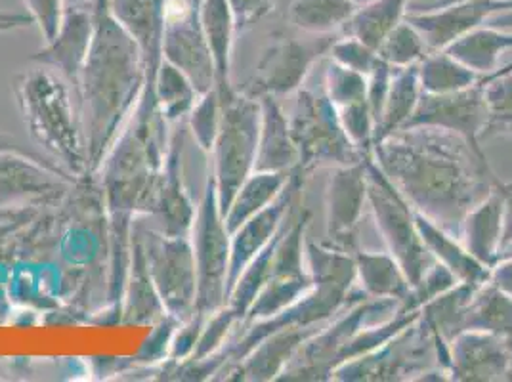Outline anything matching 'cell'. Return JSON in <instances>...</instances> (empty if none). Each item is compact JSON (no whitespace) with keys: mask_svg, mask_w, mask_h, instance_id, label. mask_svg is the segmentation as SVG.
Returning <instances> with one entry per match:
<instances>
[{"mask_svg":"<svg viewBox=\"0 0 512 382\" xmlns=\"http://www.w3.org/2000/svg\"><path fill=\"white\" fill-rule=\"evenodd\" d=\"M69 174L43 161L16 153L0 151V199L50 197L64 191Z\"/></svg>","mask_w":512,"mask_h":382,"instance_id":"cell-24","label":"cell"},{"mask_svg":"<svg viewBox=\"0 0 512 382\" xmlns=\"http://www.w3.org/2000/svg\"><path fill=\"white\" fill-rule=\"evenodd\" d=\"M29 16L39 25L44 43L52 41L64 20V0H25Z\"/></svg>","mask_w":512,"mask_h":382,"instance_id":"cell-47","label":"cell"},{"mask_svg":"<svg viewBox=\"0 0 512 382\" xmlns=\"http://www.w3.org/2000/svg\"><path fill=\"white\" fill-rule=\"evenodd\" d=\"M409 8L406 20L421 33L428 50H444L470 31L486 25L493 16L511 12L512 0H455L446 4L417 2Z\"/></svg>","mask_w":512,"mask_h":382,"instance_id":"cell-15","label":"cell"},{"mask_svg":"<svg viewBox=\"0 0 512 382\" xmlns=\"http://www.w3.org/2000/svg\"><path fill=\"white\" fill-rule=\"evenodd\" d=\"M367 203L365 161L329 169L325 186V243L348 253H356L358 224Z\"/></svg>","mask_w":512,"mask_h":382,"instance_id":"cell-16","label":"cell"},{"mask_svg":"<svg viewBox=\"0 0 512 382\" xmlns=\"http://www.w3.org/2000/svg\"><path fill=\"white\" fill-rule=\"evenodd\" d=\"M260 100L237 90L222 102L220 130L211 151V172L222 214L228 211L241 184L255 172L260 138Z\"/></svg>","mask_w":512,"mask_h":382,"instance_id":"cell-7","label":"cell"},{"mask_svg":"<svg viewBox=\"0 0 512 382\" xmlns=\"http://www.w3.org/2000/svg\"><path fill=\"white\" fill-rule=\"evenodd\" d=\"M33 22V18L29 14H20V12H4L0 10V33L6 31H14V29H22L29 27Z\"/></svg>","mask_w":512,"mask_h":382,"instance_id":"cell-52","label":"cell"},{"mask_svg":"<svg viewBox=\"0 0 512 382\" xmlns=\"http://www.w3.org/2000/svg\"><path fill=\"white\" fill-rule=\"evenodd\" d=\"M476 287L478 285L457 283L449 291L430 300L421 308V318L425 319L428 327L448 344L449 340L455 339L459 333L467 331V314Z\"/></svg>","mask_w":512,"mask_h":382,"instance_id":"cell-38","label":"cell"},{"mask_svg":"<svg viewBox=\"0 0 512 382\" xmlns=\"http://www.w3.org/2000/svg\"><path fill=\"white\" fill-rule=\"evenodd\" d=\"M199 18L213 56L216 90L220 100L226 102L237 92L232 83L235 35L239 33L234 10L228 0H201Z\"/></svg>","mask_w":512,"mask_h":382,"instance_id":"cell-25","label":"cell"},{"mask_svg":"<svg viewBox=\"0 0 512 382\" xmlns=\"http://www.w3.org/2000/svg\"><path fill=\"white\" fill-rule=\"evenodd\" d=\"M444 50L480 77H486L499 69L503 54L512 50V31L486 23Z\"/></svg>","mask_w":512,"mask_h":382,"instance_id":"cell-31","label":"cell"},{"mask_svg":"<svg viewBox=\"0 0 512 382\" xmlns=\"http://www.w3.org/2000/svg\"><path fill=\"white\" fill-rule=\"evenodd\" d=\"M373 161L417 213L457 237L499 180L484 149L444 128L396 130L373 146Z\"/></svg>","mask_w":512,"mask_h":382,"instance_id":"cell-1","label":"cell"},{"mask_svg":"<svg viewBox=\"0 0 512 382\" xmlns=\"http://www.w3.org/2000/svg\"><path fill=\"white\" fill-rule=\"evenodd\" d=\"M291 172H268V170H255L235 193L228 211L224 213V222L230 234L245 224L249 218L264 211L272 205L285 186L289 184Z\"/></svg>","mask_w":512,"mask_h":382,"instance_id":"cell-32","label":"cell"},{"mask_svg":"<svg viewBox=\"0 0 512 382\" xmlns=\"http://www.w3.org/2000/svg\"><path fill=\"white\" fill-rule=\"evenodd\" d=\"M367 167V205L375 218L377 230L383 237L388 253L404 268L411 287L425 276L434 264L415 224V209L406 197L386 178L383 170L373 161L365 159Z\"/></svg>","mask_w":512,"mask_h":382,"instance_id":"cell-11","label":"cell"},{"mask_svg":"<svg viewBox=\"0 0 512 382\" xmlns=\"http://www.w3.org/2000/svg\"><path fill=\"white\" fill-rule=\"evenodd\" d=\"M417 67L423 94H453L476 85L482 79L446 50H430Z\"/></svg>","mask_w":512,"mask_h":382,"instance_id":"cell-39","label":"cell"},{"mask_svg":"<svg viewBox=\"0 0 512 382\" xmlns=\"http://www.w3.org/2000/svg\"><path fill=\"white\" fill-rule=\"evenodd\" d=\"M358 6L356 0H289L287 20L306 35L329 37L342 33Z\"/></svg>","mask_w":512,"mask_h":382,"instance_id":"cell-33","label":"cell"},{"mask_svg":"<svg viewBox=\"0 0 512 382\" xmlns=\"http://www.w3.org/2000/svg\"><path fill=\"white\" fill-rule=\"evenodd\" d=\"M482 83L488 104V125L482 142L493 136H512V64L482 77Z\"/></svg>","mask_w":512,"mask_h":382,"instance_id":"cell-40","label":"cell"},{"mask_svg":"<svg viewBox=\"0 0 512 382\" xmlns=\"http://www.w3.org/2000/svg\"><path fill=\"white\" fill-rule=\"evenodd\" d=\"M111 16L138 44L146 64L144 98L151 100L153 77L163 62V0H107Z\"/></svg>","mask_w":512,"mask_h":382,"instance_id":"cell-22","label":"cell"},{"mask_svg":"<svg viewBox=\"0 0 512 382\" xmlns=\"http://www.w3.org/2000/svg\"><path fill=\"white\" fill-rule=\"evenodd\" d=\"M195 213L197 207L184 186L182 176V134L172 132L148 216L155 220V228L161 234L190 237Z\"/></svg>","mask_w":512,"mask_h":382,"instance_id":"cell-20","label":"cell"},{"mask_svg":"<svg viewBox=\"0 0 512 382\" xmlns=\"http://www.w3.org/2000/svg\"><path fill=\"white\" fill-rule=\"evenodd\" d=\"M490 281L512 297V255L503 256L491 268Z\"/></svg>","mask_w":512,"mask_h":382,"instance_id":"cell-50","label":"cell"},{"mask_svg":"<svg viewBox=\"0 0 512 382\" xmlns=\"http://www.w3.org/2000/svg\"><path fill=\"white\" fill-rule=\"evenodd\" d=\"M14 94L33 142L67 174L86 176L85 132L75 88L54 69L39 65L16 77Z\"/></svg>","mask_w":512,"mask_h":382,"instance_id":"cell-4","label":"cell"},{"mask_svg":"<svg viewBox=\"0 0 512 382\" xmlns=\"http://www.w3.org/2000/svg\"><path fill=\"white\" fill-rule=\"evenodd\" d=\"M272 41L262 50L260 60L256 62L253 77L243 88H237L249 96H291L304 86L312 69L321 62L331 44L333 35L321 37L316 43H302L299 39L276 33Z\"/></svg>","mask_w":512,"mask_h":382,"instance_id":"cell-13","label":"cell"},{"mask_svg":"<svg viewBox=\"0 0 512 382\" xmlns=\"http://www.w3.org/2000/svg\"><path fill=\"white\" fill-rule=\"evenodd\" d=\"M490 25H495L499 29H511L512 31V10L505 12V14H497L490 20Z\"/></svg>","mask_w":512,"mask_h":382,"instance_id":"cell-53","label":"cell"},{"mask_svg":"<svg viewBox=\"0 0 512 382\" xmlns=\"http://www.w3.org/2000/svg\"><path fill=\"white\" fill-rule=\"evenodd\" d=\"M459 239L470 255L493 268L501 258L503 239V201L495 188L470 211L459 230Z\"/></svg>","mask_w":512,"mask_h":382,"instance_id":"cell-28","label":"cell"},{"mask_svg":"<svg viewBox=\"0 0 512 382\" xmlns=\"http://www.w3.org/2000/svg\"><path fill=\"white\" fill-rule=\"evenodd\" d=\"M0 151H16V153H23V155H29V157H35V159H39V161H43L46 165H50V167H54V169H60L54 161H50L48 157H44L41 155L39 151H35V149L27 148V146H23L20 140H16L14 136H10V134H4V132H0ZM65 172V170H64ZM71 176V174H69Z\"/></svg>","mask_w":512,"mask_h":382,"instance_id":"cell-51","label":"cell"},{"mask_svg":"<svg viewBox=\"0 0 512 382\" xmlns=\"http://www.w3.org/2000/svg\"><path fill=\"white\" fill-rule=\"evenodd\" d=\"M318 327H285L260 340L255 348L234 367H228L226 379L237 381H278L279 375L299 352L300 346L310 339Z\"/></svg>","mask_w":512,"mask_h":382,"instance_id":"cell-23","label":"cell"},{"mask_svg":"<svg viewBox=\"0 0 512 382\" xmlns=\"http://www.w3.org/2000/svg\"><path fill=\"white\" fill-rule=\"evenodd\" d=\"M486 331L512 348V297L490 279L476 287L467 314V331Z\"/></svg>","mask_w":512,"mask_h":382,"instance_id":"cell-37","label":"cell"},{"mask_svg":"<svg viewBox=\"0 0 512 382\" xmlns=\"http://www.w3.org/2000/svg\"><path fill=\"white\" fill-rule=\"evenodd\" d=\"M377 52H379V58L390 67L402 69L409 65L421 64L430 50L421 33L404 20L384 39Z\"/></svg>","mask_w":512,"mask_h":382,"instance_id":"cell-41","label":"cell"},{"mask_svg":"<svg viewBox=\"0 0 512 382\" xmlns=\"http://www.w3.org/2000/svg\"><path fill=\"white\" fill-rule=\"evenodd\" d=\"M323 92L337 109L350 106L354 102L365 100L367 77L358 71L342 67L329 58L323 71Z\"/></svg>","mask_w":512,"mask_h":382,"instance_id":"cell-42","label":"cell"},{"mask_svg":"<svg viewBox=\"0 0 512 382\" xmlns=\"http://www.w3.org/2000/svg\"><path fill=\"white\" fill-rule=\"evenodd\" d=\"M193 255L197 266V306L195 316L207 319L228 302L230 247L232 234L226 228L218 205L213 172L209 169L205 190L193 220Z\"/></svg>","mask_w":512,"mask_h":382,"instance_id":"cell-9","label":"cell"},{"mask_svg":"<svg viewBox=\"0 0 512 382\" xmlns=\"http://www.w3.org/2000/svg\"><path fill=\"white\" fill-rule=\"evenodd\" d=\"M327 56L333 62L341 64L342 67L358 71L365 77L373 71V67L379 62V52L375 48L367 46L354 37H348V35H341V39H335Z\"/></svg>","mask_w":512,"mask_h":382,"instance_id":"cell-45","label":"cell"},{"mask_svg":"<svg viewBox=\"0 0 512 382\" xmlns=\"http://www.w3.org/2000/svg\"><path fill=\"white\" fill-rule=\"evenodd\" d=\"M121 306L123 318L128 323H159L167 316L157 289L151 281L142 243L134 232L130 237V260Z\"/></svg>","mask_w":512,"mask_h":382,"instance_id":"cell-29","label":"cell"},{"mask_svg":"<svg viewBox=\"0 0 512 382\" xmlns=\"http://www.w3.org/2000/svg\"><path fill=\"white\" fill-rule=\"evenodd\" d=\"M488 125V104L482 79L470 88L453 94H423L406 128H444L463 136L472 148H482Z\"/></svg>","mask_w":512,"mask_h":382,"instance_id":"cell-17","label":"cell"},{"mask_svg":"<svg viewBox=\"0 0 512 382\" xmlns=\"http://www.w3.org/2000/svg\"><path fill=\"white\" fill-rule=\"evenodd\" d=\"M201 0H163V60L180 69L203 96L216 88L211 48L205 39Z\"/></svg>","mask_w":512,"mask_h":382,"instance_id":"cell-14","label":"cell"},{"mask_svg":"<svg viewBox=\"0 0 512 382\" xmlns=\"http://www.w3.org/2000/svg\"><path fill=\"white\" fill-rule=\"evenodd\" d=\"M169 125L151 104H138L127 127L109 149L100 167L106 193L111 241L109 300L123 302L130 260L132 224L138 216H148L159 172L163 169Z\"/></svg>","mask_w":512,"mask_h":382,"instance_id":"cell-3","label":"cell"},{"mask_svg":"<svg viewBox=\"0 0 512 382\" xmlns=\"http://www.w3.org/2000/svg\"><path fill=\"white\" fill-rule=\"evenodd\" d=\"M140 239L151 281L161 298L167 316L184 323L195 316L197 306V266L190 237L161 234L146 226L140 216L132 224Z\"/></svg>","mask_w":512,"mask_h":382,"instance_id":"cell-10","label":"cell"},{"mask_svg":"<svg viewBox=\"0 0 512 382\" xmlns=\"http://www.w3.org/2000/svg\"><path fill=\"white\" fill-rule=\"evenodd\" d=\"M448 363V342L436 335L425 319L419 318L381 348L344 361L335 369L331 381H417L425 371L434 367L448 371Z\"/></svg>","mask_w":512,"mask_h":382,"instance_id":"cell-5","label":"cell"},{"mask_svg":"<svg viewBox=\"0 0 512 382\" xmlns=\"http://www.w3.org/2000/svg\"><path fill=\"white\" fill-rule=\"evenodd\" d=\"M304 178L299 172H291L289 184L281 191L278 199L268 205L264 211L249 218L245 224H241L232 234V247H230V276H228V295L237 281V277L243 274V270L249 266V262L260 255L272 239L278 235L283 224L289 220V216L297 207V197L302 190Z\"/></svg>","mask_w":512,"mask_h":382,"instance_id":"cell-19","label":"cell"},{"mask_svg":"<svg viewBox=\"0 0 512 382\" xmlns=\"http://www.w3.org/2000/svg\"><path fill=\"white\" fill-rule=\"evenodd\" d=\"M310 220L312 216L304 211L299 218L291 216L287 222L279 237L268 279L249 308L243 325L276 316L312 289V277L304 253Z\"/></svg>","mask_w":512,"mask_h":382,"instance_id":"cell-12","label":"cell"},{"mask_svg":"<svg viewBox=\"0 0 512 382\" xmlns=\"http://www.w3.org/2000/svg\"><path fill=\"white\" fill-rule=\"evenodd\" d=\"M356 258V285L367 298H388L402 304L406 300L411 283L400 262L386 253H371L358 249Z\"/></svg>","mask_w":512,"mask_h":382,"instance_id":"cell-30","label":"cell"},{"mask_svg":"<svg viewBox=\"0 0 512 382\" xmlns=\"http://www.w3.org/2000/svg\"><path fill=\"white\" fill-rule=\"evenodd\" d=\"M199 92L192 81L174 65L161 62L151 85V100L159 117L172 127L182 123L192 113L193 106L199 100Z\"/></svg>","mask_w":512,"mask_h":382,"instance_id":"cell-35","label":"cell"},{"mask_svg":"<svg viewBox=\"0 0 512 382\" xmlns=\"http://www.w3.org/2000/svg\"><path fill=\"white\" fill-rule=\"evenodd\" d=\"M94 16V37L77 88L88 174L100 170L146 90L142 52L111 16L107 0H94Z\"/></svg>","mask_w":512,"mask_h":382,"instance_id":"cell-2","label":"cell"},{"mask_svg":"<svg viewBox=\"0 0 512 382\" xmlns=\"http://www.w3.org/2000/svg\"><path fill=\"white\" fill-rule=\"evenodd\" d=\"M446 2H455V0H427V4H446Z\"/></svg>","mask_w":512,"mask_h":382,"instance_id":"cell-54","label":"cell"},{"mask_svg":"<svg viewBox=\"0 0 512 382\" xmlns=\"http://www.w3.org/2000/svg\"><path fill=\"white\" fill-rule=\"evenodd\" d=\"M407 12L409 0H369L358 6L341 35L354 37L379 50L384 39L406 20Z\"/></svg>","mask_w":512,"mask_h":382,"instance_id":"cell-34","label":"cell"},{"mask_svg":"<svg viewBox=\"0 0 512 382\" xmlns=\"http://www.w3.org/2000/svg\"><path fill=\"white\" fill-rule=\"evenodd\" d=\"M449 381H512V348L486 331H463L449 340Z\"/></svg>","mask_w":512,"mask_h":382,"instance_id":"cell-18","label":"cell"},{"mask_svg":"<svg viewBox=\"0 0 512 382\" xmlns=\"http://www.w3.org/2000/svg\"><path fill=\"white\" fill-rule=\"evenodd\" d=\"M94 25V0L90 4L65 8L64 20L56 37L44 44L43 50L33 54L31 62L54 69L77 92L94 37Z\"/></svg>","mask_w":512,"mask_h":382,"instance_id":"cell-21","label":"cell"},{"mask_svg":"<svg viewBox=\"0 0 512 382\" xmlns=\"http://www.w3.org/2000/svg\"><path fill=\"white\" fill-rule=\"evenodd\" d=\"M234 10L237 31H247L276 10V0H228Z\"/></svg>","mask_w":512,"mask_h":382,"instance_id":"cell-48","label":"cell"},{"mask_svg":"<svg viewBox=\"0 0 512 382\" xmlns=\"http://www.w3.org/2000/svg\"><path fill=\"white\" fill-rule=\"evenodd\" d=\"M293 96L289 125L299 151V167L295 172L304 180L318 169L356 165L367 159L348 140L339 111L329 102L323 88L310 90L302 86Z\"/></svg>","mask_w":512,"mask_h":382,"instance_id":"cell-6","label":"cell"},{"mask_svg":"<svg viewBox=\"0 0 512 382\" xmlns=\"http://www.w3.org/2000/svg\"><path fill=\"white\" fill-rule=\"evenodd\" d=\"M220 121H222V100L218 96V90L214 88L211 92L199 96L192 113L188 115L193 140L207 155H211L213 151L214 142L220 130Z\"/></svg>","mask_w":512,"mask_h":382,"instance_id":"cell-43","label":"cell"},{"mask_svg":"<svg viewBox=\"0 0 512 382\" xmlns=\"http://www.w3.org/2000/svg\"><path fill=\"white\" fill-rule=\"evenodd\" d=\"M398 308L396 300L362 298L344 308L341 314L325 321L320 329L306 340L287 363L278 381L327 382L333 379L341 365L342 352L365 325L375 318H388Z\"/></svg>","mask_w":512,"mask_h":382,"instance_id":"cell-8","label":"cell"},{"mask_svg":"<svg viewBox=\"0 0 512 382\" xmlns=\"http://www.w3.org/2000/svg\"><path fill=\"white\" fill-rule=\"evenodd\" d=\"M260 109V138H258V155L256 169L268 172H293L299 167V151L295 146L289 115L279 104L276 96H262Z\"/></svg>","mask_w":512,"mask_h":382,"instance_id":"cell-26","label":"cell"},{"mask_svg":"<svg viewBox=\"0 0 512 382\" xmlns=\"http://www.w3.org/2000/svg\"><path fill=\"white\" fill-rule=\"evenodd\" d=\"M497 190L501 193V201H503V239H501V258H503V256L512 255V182L497 180Z\"/></svg>","mask_w":512,"mask_h":382,"instance_id":"cell-49","label":"cell"},{"mask_svg":"<svg viewBox=\"0 0 512 382\" xmlns=\"http://www.w3.org/2000/svg\"><path fill=\"white\" fill-rule=\"evenodd\" d=\"M392 75H394V67H390L381 58L373 67V71L367 75L365 100H367V106L373 113L375 125H379V119H381V113H383V107L386 104V96H388V90H390V83H392Z\"/></svg>","mask_w":512,"mask_h":382,"instance_id":"cell-46","label":"cell"},{"mask_svg":"<svg viewBox=\"0 0 512 382\" xmlns=\"http://www.w3.org/2000/svg\"><path fill=\"white\" fill-rule=\"evenodd\" d=\"M415 224L428 255L432 256L434 262L449 270L451 276L457 279V283L482 285L490 279V268L470 255L457 235L449 234L448 230L440 228L436 222H432L425 214L417 211Z\"/></svg>","mask_w":512,"mask_h":382,"instance_id":"cell-27","label":"cell"},{"mask_svg":"<svg viewBox=\"0 0 512 382\" xmlns=\"http://www.w3.org/2000/svg\"><path fill=\"white\" fill-rule=\"evenodd\" d=\"M421 96H423V88L419 81V67L409 65L402 69H394L386 104L375 130V144L386 138L388 134L406 128L409 119L413 117L415 109L419 106Z\"/></svg>","mask_w":512,"mask_h":382,"instance_id":"cell-36","label":"cell"},{"mask_svg":"<svg viewBox=\"0 0 512 382\" xmlns=\"http://www.w3.org/2000/svg\"><path fill=\"white\" fill-rule=\"evenodd\" d=\"M337 111H339V119H341V125L348 140L362 151L363 157H373L377 125H375L371 109L367 106V100L354 102V104L341 107Z\"/></svg>","mask_w":512,"mask_h":382,"instance_id":"cell-44","label":"cell"}]
</instances>
